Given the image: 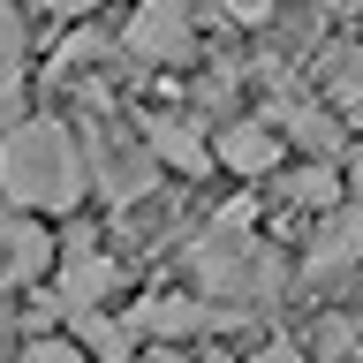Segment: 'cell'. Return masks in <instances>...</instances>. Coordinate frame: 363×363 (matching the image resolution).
<instances>
[{"label": "cell", "mask_w": 363, "mask_h": 363, "mask_svg": "<svg viewBox=\"0 0 363 363\" xmlns=\"http://www.w3.org/2000/svg\"><path fill=\"white\" fill-rule=\"evenodd\" d=\"M242 311H212V303H197V295H144L129 311L136 340L152 333V340H182V333H212V325H235Z\"/></svg>", "instance_id": "obj_6"}, {"label": "cell", "mask_w": 363, "mask_h": 363, "mask_svg": "<svg viewBox=\"0 0 363 363\" xmlns=\"http://www.w3.org/2000/svg\"><path fill=\"white\" fill-rule=\"evenodd\" d=\"M212 167H235V174H272L280 167V136L265 129V121H220V136H212Z\"/></svg>", "instance_id": "obj_10"}, {"label": "cell", "mask_w": 363, "mask_h": 363, "mask_svg": "<svg viewBox=\"0 0 363 363\" xmlns=\"http://www.w3.org/2000/svg\"><path fill=\"white\" fill-rule=\"evenodd\" d=\"M250 363H311V356H303V348H288V340H272V348H257Z\"/></svg>", "instance_id": "obj_19"}, {"label": "cell", "mask_w": 363, "mask_h": 363, "mask_svg": "<svg viewBox=\"0 0 363 363\" xmlns=\"http://www.w3.org/2000/svg\"><path fill=\"white\" fill-rule=\"evenodd\" d=\"M265 129H272V136H288V144H311L318 167L340 152V121H333L325 106H311V99H272V106H265Z\"/></svg>", "instance_id": "obj_11"}, {"label": "cell", "mask_w": 363, "mask_h": 363, "mask_svg": "<svg viewBox=\"0 0 363 363\" xmlns=\"http://www.w3.org/2000/svg\"><path fill=\"white\" fill-rule=\"evenodd\" d=\"M356 265H363V204H340L318 227V242L303 250V280H333V272H356Z\"/></svg>", "instance_id": "obj_8"}, {"label": "cell", "mask_w": 363, "mask_h": 363, "mask_svg": "<svg viewBox=\"0 0 363 363\" xmlns=\"http://www.w3.org/2000/svg\"><path fill=\"white\" fill-rule=\"evenodd\" d=\"M23 121H30V113H23V84H0V144H8Z\"/></svg>", "instance_id": "obj_18"}, {"label": "cell", "mask_w": 363, "mask_h": 363, "mask_svg": "<svg viewBox=\"0 0 363 363\" xmlns=\"http://www.w3.org/2000/svg\"><path fill=\"white\" fill-rule=\"evenodd\" d=\"M348 174H356V182H363V144H356V152H348Z\"/></svg>", "instance_id": "obj_20"}, {"label": "cell", "mask_w": 363, "mask_h": 363, "mask_svg": "<svg viewBox=\"0 0 363 363\" xmlns=\"http://www.w3.org/2000/svg\"><path fill=\"white\" fill-rule=\"evenodd\" d=\"M91 197V159L84 136L53 121V113H30L8 144H0V204L23 212V220H61Z\"/></svg>", "instance_id": "obj_1"}, {"label": "cell", "mask_w": 363, "mask_h": 363, "mask_svg": "<svg viewBox=\"0 0 363 363\" xmlns=\"http://www.w3.org/2000/svg\"><path fill=\"white\" fill-rule=\"evenodd\" d=\"M106 53H113V38L99 30V23L68 30V38L53 45V84H61V76H84V68H91V61H106Z\"/></svg>", "instance_id": "obj_12"}, {"label": "cell", "mask_w": 363, "mask_h": 363, "mask_svg": "<svg viewBox=\"0 0 363 363\" xmlns=\"http://www.w3.org/2000/svg\"><path fill=\"white\" fill-rule=\"evenodd\" d=\"M84 159H91V182L106 189V204H113V212H136V204L159 189V159H152V152H136V144L91 136V144H84Z\"/></svg>", "instance_id": "obj_4"}, {"label": "cell", "mask_w": 363, "mask_h": 363, "mask_svg": "<svg viewBox=\"0 0 363 363\" xmlns=\"http://www.w3.org/2000/svg\"><path fill=\"white\" fill-rule=\"evenodd\" d=\"M76 348H99V363H129L136 325L129 318H76Z\"/></svg>", "instance_id": "obj_13"}, {"label": "cell", "mask_w": 363, "mask_h": 363, "mask_svg": "<svg viewBox=\"0 0 363 363\" xmlns=\"http://www.w3.org/2000/svg\"><path fill=\"white\" fill-rule=\"evenodd\" d=\"M23 45H30V23L0 8V84H23Z\"/></svg>", "instance_id": "obj_15"}, {"label": "cell", "mask_w": 363, "mask_h": 363, "mask_svg": "<svg viewBox=\"0 0 363 363\" xmlns=\"http://www.w3.org/2000/svg\"><path fill=\"white\" fill-rule=\"evenodd\" d=\"M121 288V265H113L106 250H91V242H68V257H61V303L68 318H99V303Z\"/></svg>", "instance_id": "obj_5"}, {"label": "cell", "mask_w": 363, "mask_h": 363, "mask_svg": "<svg viewBox=\"0 0 363 363\" xmlns=\"http://www.w3.org/2000/svg\"><path fill=\"white\" fill-rule=\"evenodd\" d=\"M121 53L129 61H152V68H167V61H189V45H197V23H189V8L182 0H152V8H136L129 23H121Z\"/></svg>", "instance_id": "obj_3"}, {"label": "cell", "mask_w": 363, "mask_h": 363, "mask_svg": "<svg viewBox=\"0 0 363 363\" xmlns=\"http://www.w3.org/2000/svg\"><path fill=\"white\" fill-rule=\"evenodd\" d=\"M144 152L159 159V174H182V182L212 174V144L189 121H174V113H144Z\"/></svg>", "instance_id": "obj_7"}, {"label": "cell", "mask_w": 363, "mask_h": 363, "mask_svg": "<svg viewBox=\"0 0 363 363\" xmlns=\"http://www.w3.org/2000/svg\"><path fill=\"white\" fill-rule=\"evenodd\" d=\"M53 265V235L23 212H0V288H30Z\"/></svg>", "instance_id": "obj_9"}, {"label": "cell", "mask_w": 363, "mask_h": 363, "mask_svg": "<svg viewBox=\"0 0 363 363\" xmlns=\"http://www.w3.org/2000/svg\"><path fill=\"white\" fill-rule=\"evenodd\" d=\"M16 363H84V348H76V340L38 333V340H23V356H16Z\"/></svg>", "instance_id": "obj_17"}, {"label": "cell", "mask_w": 363, "mask_h": 363, "mask_svg": "<svg viewBox=\"0 0 363 363\" xmlns=\"http://www.w3.org/2000/svg\"><path fill=\"white\" fill-rule=\"evenodd\" d=\"M280 197H288V204H311V212H333V204H340V174L311 159V167H295V174L280 182Z\"/></svg>", "instance_id": "obj_14"}, {"label": "cell", "mask_w": 363, "mask_h": 363, "mask_svg": "<svg viewBox=\"0 0 363 363\" xmlns=\"http://www.w3.org/2000/svg\"><path fill=\"white\" fill-rule=\"evenodd\" d=\"M189 280L212 295V311H257L288 288V257L265 235H197L189 242Z\"/></svg>", "instance_id": "obj_2"}, {"label": "cell", "mask_w": 363, "mask_h": 363, "mask_svg": "<svg viewBox=\"0 0 363 363\" xmlns=\"http://www.w3.org/2000/svg\"><path fill=\"white\" fill-rule=\"evenodd\" d=\"M348 348H356V325H348V318H325L311 333V363H340Z\"/></svg>", "instance_id": "obj_16"}]
</instances>
